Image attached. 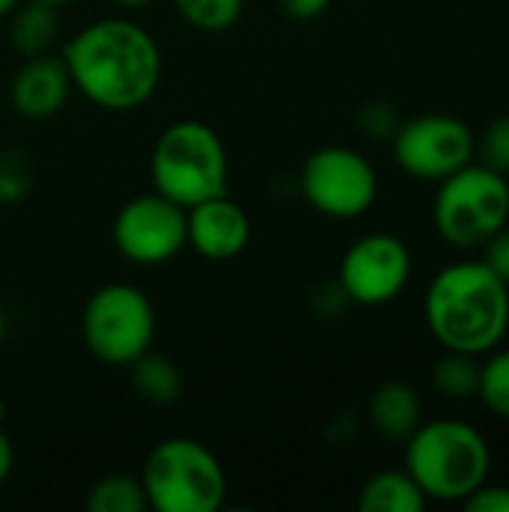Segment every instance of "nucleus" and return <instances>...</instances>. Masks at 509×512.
Wrapping results in <instances>:
<instances>
[{
  "label": "nucleus",
  "mask_w": 509,
  "mask_h": 512,
  "mask_svg": "<svg viewBox=\"0 0 509 512\" xmlns=\"http://www.w3.org/2000/svg\"><path fill=\"white\" fill-rule=\"evenodd\" d=\"M252 237L249 213L225 195L207 198L186 210V246L207 261H231L243 255Z\"/></svg>",
  "instance_id": "obj_12"
},
{
  "label": "nucleus",
  "mask_w": 509,
  "mask_h": 512,
  "mask_svg": "<svg viewBox=\"0 0 509 512\" xmlns=\"http://www.w3.org/2000/svg\"><path fill=\"white\" fill-rule=\"evenodd\" d=\"M3 336H6V315H3V309H0V345H3Z\"/></svg>",
  "instance_id": "obj_31"
},
{
  "label": "nucleus",
  "mask_w": 509,
  "mask_h": 512,
  "mask_svg": "<svg viewBox=\"0 0 509 512\" xmlns=\"http://www.w3.org/2000/svg\"><path fill=\"white\" fill-rule=\"evenodd\" d=\"M360 123L372 138H393V132L399 129L402 120L396 117V111L387 102H369L360 114Z\"/></svg>",
  "instance_id": "obj_25"
},
{
  "label": "nucleus",
  "mask_w": 509,
  "mask_h": 512,
  "mask_svg": "<svg viewBox=\"0 0 509 512\" xmlns=\"http://www.w3.org/2000/svg\"><path fill=\"white\" fill-rule=\"evenodd\" d=\"M462 507L468 512H509V486H498V483H483L480 489H474Z\"/></svg>",
  "instance_id": "obj_24"
},
{
  "label": "nucleus",
  "mask_w": 509,
  "mask_h": 512,
  "mask_svg": "<svg viewBox=\"0 0 509 512\" xmlns=\"http://www.w3.org/2000/svg\"><path fill=\"white\" fill-rule=\"evenodd\" d=\"M402 447L405 471L423 495L438 504H462L492 471V447L486 435L465 420H423Z\"/></svg>",
  "instance_id": "obj_3"
},
{
  "label": "nucleus",
  "mask_w": 509,
  "mask_h": 512,
  "mask_svg": "<svg viewBox=\"0 0 509 512\" xmlns=\"http://www.w3.org/2000/svg\"><path fill=\"white\" fill-rule=\"evenodd\" d=\"M474 159L498 174H509V114H501L486 123V129L477 138Z\"/></svg>",
  "instance_id": "obj_22"
},
{
  "label": "nucleus",
  "mask_w": 509,
  "mask_h": 512,
  "mask_svg": "<svg viewBox=\"0 0 509 512\" xmlns=\"http://www.w3.org/2000/svg\"><path fill=\"white\" fill-rule=\"evenodd\" d=\"M129 378H132L135 393L150 405H171L180 399V390H183V378L174 360L156 351H144L138 360H132Z\"/></svg>",
  "instance_id": "obj_17"
},
{
  "label": "nucleus",
  "mask_w": 509,
  "mask_h": 512,
  "mask_svg": "<svg viewBox=\"0 0 509 512\" xmlns=\"http://www.w3.org/2000/svg\"><path fill=\"white\" fill-rule=\"evenodd\" d=\"M180 18L201 33H222L243 15L246 0H174Z\"/></svg>",
  "instance_id": "obj_21"
},
{
  "label": "nucleus",
  "mask_w": 509,
  "mask_h": 512,
  "mask_svg": "<svg viewBox=\"0 0 509 512\" xmlns=\"http://www.w3.org/2000/svg\"><path fill=\"white\" fill-rule=\"evenodd\" d=\"M3 414H6V408H3V402H0V420H3Z\"/></svg>",
  "instance_id": "obj_33"
},
{
  "label": "nucleus",
  "mask_w": 509,
  "mask_h": 512,
  "mask_svg": "<svg viewBox=\"0 0 509 512\" xmlns=\"http://www.w3.org/2000/svg\"><path fill=\"white\" fill-rule=\"evenodd\" d=\"M30 189V168L18 150L0 156V201L18 204Z\"/></svg>",
  "instance_id": "obj_23"
},
{
  "label": "nucleus",
  "mask_w": 509,
  "mask_h": 512,
  "mask_svg": "<svg viewBox=\"0 0 509 512\" xmlns=\"http://www.w3.org/2000/svg\"><path fill=\"white\" fill-rule=\"evenodd\" d=\"M423 318L444 351L486 357L509 333V285L483 258L444 264L426 288Z\"/></svg>",
  "instance_id": "obj_2"
},
{
  "label": "nucleus",
  "mask_w": 509,
  "mask_h": 512,
  "mask_svg": "<svg viewBox=\"0 0 509 512\" xmlns=\"http://www.w3.org/2000/svg\"><path fill=\"white\" fill-rule=\"evenodd\" d=\"M330 3L333 0H279V9L294 21H312L321 18L330 9Z\"/></svg>",
  "instance_id": "obj_27"
},
{
  "label": "nucleus",
  "mask_w": 509,
  "mask_h": 512,
  "mask_svg": "<svg viewBox=\"0 0 509 512\" xmlns=\"http://www.w3.org/2000/svg\"><path fill=\"white\" fill-rule=\"evenodd\" d=\"M141 486L156 512H216L228 495L222 462L195 438L159 441L144 459Z\"/></svg>",
  "instance_id": "obj_5"
},
{
  "label": "nucleus",
  "mask_w": 509,
  "mask_h": 512,
  "mask_svg": "<svg viewBox=\"0 0 509 512\" xmlns=\"http://www.w3.org/2000/svg\"><path fill=\"white\" fill-rule=\"evenodd\" d=\"M81 336L96 360L129 366L153 348L156 309L138 285L108 282L90 294L81 315Z\"/></svg>",
  "instance_id": "obj_7"
},
{
  "label": "nucleus",
  "mask_w": 509,
  "mask_h": 512,
  "mask_svg": "<svg viewBox=\"0 0 509 512\" xmlns=\"http://www.w3.org/2000/svg\"><path fill=\"white\" fill-rule=\"evenodd\" d=\"M480 249H483L486 267H489L498 279H504L509 285V222L501 231H495Z\"/></svg>",
  "instance_id": "obj_26"
},
{
  "label": "nucleus",
  "mask_w": 509,
  "mask_h": 512,
  "mask_svg": "<svg viewBox=\"0 0 509 512\" xmlns=\"http://www.w3.org/2000/svg\"><path fill=\"white\" fill-rule=\"evenodd\" d=\"M9 39L12 48L21 57H36V54H48L57 30H60V18H57V6L42 3V0H21L12 12H9Z\"/></svg>",
  "instance_id": "obj_16"
},
{
  "label": "nucleus",
  "mask_w": 509,
  "mask_h": 512,
  "mask_svg": "<svg viewBox=\"0 0 509 512\" xmlns=\"http://www.w3.org/2000/svg\"><path fill=\"white\" fill-rule=\"evenodd\" d=\"M432 387L438 396L450 402L474 399L480 387V357L462 351H444V357L432 366Z\"/></svg>",
  "instance_id": "obj_18"
},
{
  "label": "nucleus",
  "mask_w": 509,
  "mask_h": 512,
  "mask_svg": "<svg viewBox=\"0 0 509 512\" xmlns=\"http://www.w3.org/2000/svg\"><path fill=\"white\" fill-rule=\"evenodd\" d=\"M12 468H15V450H12L9 435H6V432H3V426H0V486L9 480Z\"/></svg>",
  "instance_id": "obj_28"
},
{
  "label": "nucleus",
  "mask_w": 509,
  "mask_h": 512,
  "mask_svg": "<svg viewBox=\"0 0 509 512\" xmlns=\"http://www.w3.org/2000/svg\"><path fill=\"white\" fill-rule=\"evenodd\" d=\"M396 165L426 183H441L477 156V135L453 114H420L402 120L393 132Z\"/></svg>",
  "instance_id": "obj_9"
},
{
  "label": "nucleus",
  "mask_w": 509,
  "mask_h": 512,
  "mask_svg": "<svg viewBox=\"0 0 509 512\" xmlns=\"http://www.w3.org/2000/svg\"><path fill=\"white\" fill-rule=\"evenodd\" d=\"M42 3H51V6H66V3H72V0H42Z\"/></svg>",
  "instance_id": "obj_32"
},
{
  "label": "nucleus",
  "mask_w": 509,
  "mask_h": 512,
  "mask_svg": "<svg viewBox=\"0 0 509 512\" xmlns=\"http://www.w3.org/2000/svg\"><path fill=\"white\" fill-rule=\"evenodd\" d=\"M87 510L90 512H144L147 495L141 486V477L132 474H108L96 480L87 492Z\"/></svg>",
  "instance_id": "obj_19"
},
{
  "label": "nucleus",
  "mask_w": 509,
  "mask_h": 512,
  "mask_svg": "<svg viewBox=\"0 0 509 512\" xmlns=\"http://www.w3.org/2000/svg\"><path fill=\"white\" fill-rule=\"evenodd\" d=\"M477 399L489 414L509 423V348H495L480 360Z\"/></svg>",
  "instance_id": "obj_20"
},
{
  "label": "nucleus",
  "mask_w": 509,
  "mask_h": 512,
  "mask_svg": "<svg viewBox=\"0 0 509 512\" xmlns=\"http://www.w3.org/2000/svg\"><path fill=\"white\" fill-rule=\"evenodd\" d=\"M300 192L312 210L330 219H357L378 201V171L354 147L327 144L306 156Z\"/></svg>",
  "instance_id": "obj_8"
},
{
  "label": "nucleus",
  "mask_w": 509,
  "mask_h": 512,
  "mask_svg": "<svg viewBox=\"0 0 509 512\" xmlns=\"http://www.w3.org/2000/svg\"><path fill=\"white\" fill-rule=\"evenodd\" d=\"M509 222V180L477 159L444 177L432 204V225L453 249H480Z\"/></svg>",
  "instance_id": "obj_6"
},
{
  "label": "nucleus",
  "mask_w": 509,
  "mask_h": 512,
  "mask_svg": "<svg viewBox=\"0 0 509 512\" xmlns=\"http://www.w3.org/2000/svg\"><path fill=\"white\" fill-rule=\"evenodd\" d=\"M414 258L396 234H363L339 261V291L357 306H387L411 282Z\"/></svg>",
  "instance_id": "obj_11"
},
{
  "label": "nucleus",
  "mask_w": 509,
  "mask_h": 512,
  "mask_svg": "<svg viewBox=\"0 0 509 512\" xmlns=\"http://www.w3.org/2000/svg\"><path fill=\"white\" fill-rule=\"evenodd\" d=\"M114 249L141 267L168 264L186 249V207L153 192L129 198L111 222Z\"/></svg>",
  "instance_id": "obj_10"
},
{
  "label": "nucleus",
  "mask_w": 509,
  "mask_h": 512,
  "mask_svg": "<svg viewBox=\"0 0 509 512\" xmlns=\"http://www.w3.org/2000/svg\"><path fill=\"white\" fill-rule=\"evenodd\" d=\"M18 3H21V0H0V18H6Z\"/></svg>",
  "instance_id": "obj_30"
},
{
  "label": "nucleus",
  "mask_w": 509,
  "mask_h": 512,
  "mask_svg": "<svg viewBox=\"0 0 509 512\" xmlns=\"http://www.w3.org/2000/svg\"><path fill=\"white\" fill-rule=\"evenodd\" d=\"M69 93H72L69 69H66L63 57H54L51 51L24 57V63L15 72L12 87H9L12 108L27 120H48V117L60 114Z\"/></svg>",
  "instance_id": "obj_13"
},
{
  "label": "nucleus",
  "mask_w": 509,
  "mask_h": 512,
  "mask_svg": "<svg viewBox=\"0 0 509 512\" xmlns=\"http://www.w3.org/2000/svg\"><path fill=\"white\" fill-rule=\"evenodd\" d=\"M111 3H117V6H123V9H141V6H147V3H153V0H111Z\"/></svg>",
  "instance_id": "obj_29"
},
{
  "label": "nucleus",
  "mask_w": 509,
  "mask_h": 512,
  "mask_svg": "<svg viewBox=\"0 0 509 512\" xmlns=\"http://www.w3.org/2000/svg\"><path fill=\"white\" fill-rule=\"evenodd\" d=\"M72 87L105 111H135L159 87L162 51L150 30L129 18H99L63 45Z\"/></svg>",
  "instance_id": "obj_1"
},
{
  "label": "nucleus",
  "mask_w": 509,
  "mask_h": 512,
  "mask_svg": "<svg viewBox=\"0 0 509 512\" xmlns=\"http://www.w3.org/2000/svg\"><path fill=\"white\" fill-rule=\"evenodd\" d=\"M366 417L384 441L405 444L423 423V399L417 387L405 381H387L369 396Z\"/></svg>",
  "instance_id": "obj_14"
},
{
  "label": "nucleus",
  "mask_w": 509,
  "mask_h": 512,
  "mask_svg": "<svg viewBox=\"0 0 509 512\" xmlns=\"http://www.w3.org/2000/svg\"><path fill=\"white\" fill-rule=\"evenodd\" d=\"M153 189L180 207H195L228 192V153L219 132L201 120L162 129L150 156Z\"/></svg>",
  "instance_id": "obj_4"
},
{
  "label": "nucleus",
  "mask_w": 509,
  "mask_h": 512,
  "mask_svg": "<svg viewBox=\"0 0 509 512\" xmlns=\"http://www.w3.org/2000/svg\"><path fill=\"white\" fill-rule=\"evenodd\" d=\"M357 507L363 512H423L429 507V498L402 468L372 474L360 489Z\"/></svg>",
  "instance_id": "obj_15"
}]
</instances>
